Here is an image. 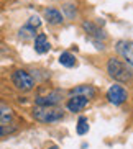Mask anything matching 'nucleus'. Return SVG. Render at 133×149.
I'll use <instances>...</instances> for the list:
<instances>
[{"label":"nucleus","mask_w":133,"mask_h":149,"mask_svg":"<svg viewBox=\"0 0 133 149\" xmlns=\"http://www.w3.org/2000/svg\"><path fill=\"white\" fill-rule=\"evenodd\" d=\"M107 72H108V75L113 80L122 82V84L130 82L133 77V72H132L128 64L123 61H120V59H115V57L108 59V62H107Z\"/></svg>","instance_id":"f257e3e1"},{"label":"nucleus","mask_w":133,"mask_h":149,"mask_svg":"<svg viewBox=\"0 0 133 149\" xmlns=\"http://www.w3.org/2000/svg\"><path fill=\"white\" fill-rule=\"evenodd\" d=\"M64 113L58 107H36L33 110V118L40 123H56L61 121Z\"/></svg>","instance_id":"f03ea898"},{"label":"nucleus","mask_w":133,"mask_h":149,"mask_svg":"<svg viewBox=\"0 0 133 149\" xmlns=\"http://www.w3.org/2000/svg\"><path fill=\"white\" fill-rule=\"evenodd\" d=\"M12 82H13V85L18 88V90H22V92H28V90H31L33 85H35L33 77L23 69L15 70L13 75H12Z\"/></svg>","instance_id":"7ed1b4c3"},{"label":"nucleus","mask_w":133,"mask_h":149,"mask_svg":"<svg viewBox=\"0 0 133 149\" xmlns=\"http://www.w3.org/2000/svg\"><path fill=\"white\" fill-rule=\"evenodd\" d=\"M127 97H128L127 90H125L122 85H118V84L112 85V87L108 88V92H107V98H108V102L113 103V105H122V103L127 100Z\"/></svg>","instance_id":"20e7f679"},{"label":"nucleus","mask_w":133,"mask_h":149,"mask_svg":"<svg viewBox=\"0 0 133 149\" xmlns=\"http://www.w3.org/2000/svg\"><path fill=\"white\" fill-rule=\"evenodd\" d=\"M115 49L117 53L127 61V64L133 66V41H118Z\"/></svg>","instance_id":"39448f33"},{"label":"nucleus","mask_w":133,"mask_h":149,"mask_svg":"<svg viewBox=\"0 0 133 149\" xmlns=\"http://www.w3.org/2000/svg\"><path fill=\"white\" fill-rule=\"evenodd\" d=\"M59 100H61L59 90H53V92H49L48 95L38 97V98H36V105L38 107H53V105H56Z\"/></svg>","instance_id":"423d86ee"},{"label":"nucleus","mask_w":133,"mask_h":149,"mask_svg":"<svg viewBox=\"0 0 133 149\" xmlns=\"http://www.w3.org/2000/svg\"><path fill=\"white\" fill-rule=\"evenodd\" d=\"M89 103V98L85 97H80V95H72V98L67 102V110L72 111V113H77L80 110H84Z\"/></svg>","instance_id":"0eeeda50"},{"label":"nucleus","mask_w":133,"mask_h":149,"mask_svg":"<svg viewBox=\"0 0 133 149\" xmlns=\"http://www.w3.org/2000/svg\"><path fill=\"white\" fill-rule=\"evenodd\" d=\"M44 18L48 20L49 25H59V23H62L64 20H62V13L59 12L58 8H54V7H49V8L44 10Z\"/></svg>","instance_id":"6e6552de"},{"label":"nucleus","mask_w":133,"mask_h":149,"mask_svg":"<svg viewBox=\"0 0 133 149\" xmlns=\"http://www.w3.org/2000/svg\"><path fill=\"white\" fill-rule=\"evenodd\" d=\"M82 28L85 30V33L87 35H90L92 38H97V40H105V33H104V30H100L99 26H95L94 23L90 22H84L82 23Z\"/></svg>","instance_id":"1a4fd4ad"},{"label":"nucleus","mask_w":133,"mask_h":149,"mask_svg":"<svg viewBox=\"0 0 133 149\" xmlns=\"http://www.w3.org/2000/svg\"><path fill=\"white\" fill-rule=\"evenodd\" d=\"M35 51L38 54H44V53H48L49 51V41L48 38H46V35H38L35 38Z\"/></svg>","instance_id":"9d476101"},{"label":"nucleus","mask_w":133,"mask_h":149,"mask_svg":"<svg viewBox=\"0 0 133 149\" xmlns=\"http://www.w3.org/2000/svg\"><path fill=\"white\" fill-rule=\"evenodd\" d=\"M71 95H80L85 98H94L95 97V88L92 85H79L71 90Z\"/></svg>","instance_id":"9b49d317"},{"label":"nucleus","mask_w":133,"mask_h":149,"mask_svg":"<svg viewBox=\"0 0 133 149\" xmlns=\"http://www.w3.org/2000/svg\"><path fill=\"white\" fill-rule=\"evenodd\" d=\"M12 120H13V111H12V108L0 102V123L2 125H8Z\"/></svg>","instance_id":"f8f14e48"},{"label":"nucleus","mask_w":133,"mask_h":149,"mask_svg":"<svg viewBox=\"0 0 133 149\" xmlns=\"http://www.w3.org/2000/svg\"><path fill=\"white\" fill-rule=\"evenodd\" d=\"M59 64L64 67H74L76 66V56L72 53H61L59 54Z\"/></svg>","instance_id":"ddd939ff"},{"label":"nucleus","mask_w":133,"mask_h":149,"mask_svg":"<svg viewBox=\"0 0 133 149\" xmlns=\"http://www.w3.org/2000/svg\"><path fill=\"white\" fill-rule=\"evenodd\" d=\"M87 131H89V121L85 116H80L79 121H77V134H80V136L87 134Z\"/></svg>","instance_id":"4468645a"},{"label":"nucleus","mask_w":133,"mask_h":149,"mask_svg":"<svg viewBox=\"0 0 133 149\" xmlns=\"http://www.w3.org/2000/svg\"><path fill=\"white\" fill-rule=\"evenodd\" d=\"M20 38H23V40H31V38H35V28H31V26H25L20 30Z\"/></svg>","instance_id":"2eb2a0df"},{"label":"nucleus","mask_w":133,"mask_h":149,"mask_svg":"<svg viewBox=\"0 0 133 149\" xmlns=\"http://www.w3.org/2000/svg\"><path fill=\"white\" fill-rule=\"evenodd\" d=\"M62 10L66 12L67 18H74L76 15H77V10H76V5H72V3H66L64 7H62Z\"/></svg>","instance_id":"dca6fc26"},{"label":"nucleus","mask_w":133,"mask_h":149,"mask_svg":"<svg viewBox=\"0 0 133 149\" xmlns=\"http://www.w3.org/2000/svg\"><path fill=\"white\" fill-rule=\"evenodd\" d=\"M17 131L15 126H8V125H0V138L2 136H7V134H12V133Z\"/></svg>","instance_id":"f3484780"},{"label":"nucleus","mask_w":133,"mask_h":149,"mask_svg":"<svg viewBox=\"0 0 133 149\" xmlns=\"http://www.w3.org/2000/svg\"><path fill=\"white\" fill-rule=\"evenodd\" d=\"M28 26H31V28H38V26H41V20H40V17H30V20H28V23H27Z\"/></svg>","instance_id":"a211bd4d"},{"label":"nucleus","mask_w":133,"mask_h":149,"mask_svg":"<svg viewBox=\"0 0 133 149\" xmlns=\"http://www.w3.org/2000/svg\"><path fill=\"white\" fill-rule=\"evenodd\" d=\"M48 149H58V146H49Z\"/></svg>","instance_id":"6ab92c4d"}]
</instances>
